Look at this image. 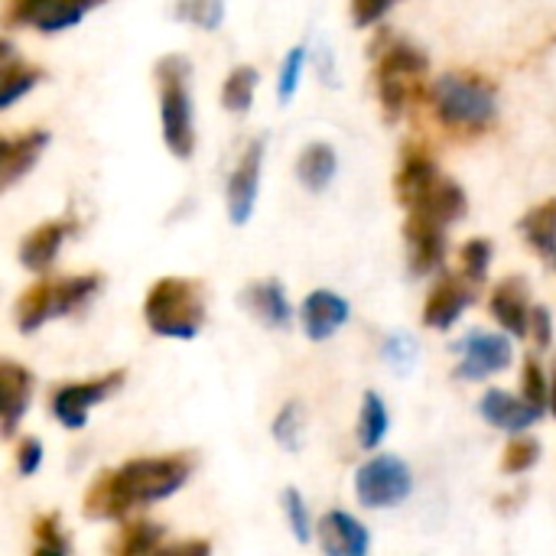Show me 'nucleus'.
<instances>
[{
  "instance_id": "f257e3e1",
  "label": "nucleus",
  "mask_w": 556,
  "mask_h": 556,
  "mask_svg": "<svg viewBox=\"0 0 556 556\" xmlns=\"http://www.w3.org/2000/svg\"><path fill=\"white\" fill-rule=\"evenodd\" d=\"M195 469L189 453L143 456L117 469H104L85 492L81 511L88 521H124L134 508H147L160 498L176 495Z\"/></svg>"
},
{
  "instance_id": "f03ea898",
  "label": "nucleus",
  "mask_w": 556,
  "mask_h": 556,
  "mask_svg": "<svg viewBox=\"0 0 556 556\" xmlns=\"http://www.w3.org/2000/svg\"><path fill=\"white\" fill-rule=\"evenodd\" d=\"M397 202L407 208V222L450 228L466 215V192L459 182L443 176L433 156L424 147H407L401 156V169L394 176Z\"/></svg>"
},
{
  "instance_id": "7ed1b4c3",
  "label": "nucleus",
  "mask_w": 556,
  "mask_h": 556,
  "mask_svg": "<svg viewBox=\"0 0 556 556\" xmlns=\"http://www.w3.org/2000/svg\"><path fill=\"white\" fill-rule=\"evenodd\" d=\"M427 94L437 117L453 130H485L498 114L495 88L472 72H446L427 88Z\"/></svg>"
},
{
  "instance_id": "20e7f679",
  "label": "nucleus",
  "mask_w": 556,
  "mask_h": 556,
  "mask_svg": "<svg viewBox=\"0 0 556 556\" xmlns=\"http://www.w3.org/2000/svg\"><path fill=\"white\" fill-rule=\"evenodd\" d=\"M143 316L163 339H195L205 326V290L189 277H163L147 290Z\"/></svg>"
},
{
  "instance_id": "39448f33",
  "label": "nucleus",
  "mask_w": 556,
  "mask_h": 556,
  "mask_svg": "<svg viewBox=\"0 0 556 556\" xmlns=\"http://www.w3.org/2000/svg\"><path fill=\"white\" fill-rule=\"evenodd\" d=\"M427 68L430 62L417 46L404 39H384V49L378 52L375 62V85L388 121H397L407 111V104L420 94V81Z\"/></svg>"
},
{
  "instance_id": "423d86ee",
  "label": "nucleus",
  "mask_w": 556,
  "mask_h": 556,
  "mask_svg": "<svg viewBox=\"0 0 556 556\" xmlns=\"http://www.w3.org/2000/svg\"><path fill=\"white\" fill-rule=\"evenodd\" d=\"M160 81V124L163 140L173 156L189 160L195 150V124H192V98H189V62L182 55H166L156 62Z\"/></svg>"
},
{
  "instance_id": "0eeeda50",
  "label": "nucleus",
  "mask_w": 556,
  "mask_h": 556,
  "mask_svg": "<svg viewBox=\"0 0 556 556\" xmlns=\"http://www.w3.org/2000/svg\"><path fill=\"white\" fill-rule=\"evenodd\" d=\"M101 290V277L81 274V277H55V280H39L29 290L20 293L16 300V329L20 332H36L55 316H68L78 306H85L94 293Z\"/></svg>"
},
{
  "instance_id": "6e6552de",
  "label": "nucleus",
  "mask_w": 556,
  "mask_h": 556,
  "mask_svg": "<svg viewBox=\"0 0 556 556\" xmlns=\"http://www.w3.org/2000/svg\"><path fill=\"white\" fill-rule=\"evenodd\" d=\"M414 492V472L397 456H375L355 476V495L365 508H397Z\"/></svg>"
},
{
  "instance_id": "1a4fd4ad",
  "label": "nucleus",
  "mask_w": 556,
  "mask_h": 556,
  "mask_svg": "<svg viewBox=\"0 0 556 556\" xmlns=\"http://www.w3.org/2000/svg\"><path fill=\"white\" fill-rule=\"evenodd\" d=\"M124 375L127 371H108L101 378H91V381H75V384H62L55 394H52V417L65 427V430H81L91 407H98L101 401H108L121 384H124Z\"/></svg>"
},
{
  "instance_id": "9d476101",
  "label": "nucleus",
  "mask_w": 556,
  "mask_h": 556,
  "mask_svg": "<svg viewBox=\"0 0 556 556\" xmlns=\"http://www.w3.org/2000/svg\"><path fill=\"white\" fill-rule=\"evenodd\" d=\"M104 0H7V26H33L39 33H62L81 23Z\"/></svg>"
},
{
  "instance_id": "9b49d317",
  "label": "nucleus",
  "mask_w": 556,
  "mask_h": 556,
  "mask_svg": "<svg viewBox=\"0 0 556 556\" xmlns=\"http://www.w3.org/2000/svg\"><path fill=\"white\" fill-rule=\"evenodd\" d=\"M456 355H459L456 375L466 381H482L495 371H505L515 358L511 342L498 332H469L456 345Z\"/></svg>"
},
{
  "instance_id": "f8f14e48",
  "label": "nucleus",
  "mask_w": 556,
  "mask_h": 556,
  "mask_svg": "<svg viewBox=\"0 0 556 556\" xmlns=\"http://www.w3.org/2000/svg\"><path fill=\"white\" fill-rule=\"evenodd\" d=\"M261 163H264V140H251L235 173L228 176V189H225L231 225H248V218L254 215L257 189H261Z\"/></svg>"
},
{
  "instance_id": "ddd939ff",
  "label": "nucleus",
  "mask_w": 556,
  "mask_h": 556,
  "mask_svg": "<svg viewBox=\"0 0 556 556\" xmlns=\"http://www.w3.org/2000/svg\"><path fill=\"white\" fill-rule=\"evenodd\" d=\"M472 280H466L463 274L459 277H443L433 290H430V296H427V306H424V326L427 329H440V332H446V329H453L456 323H459V316L472 306Z\"/></svg>"
},
{
  "instance_id": "4468645a",
  "label": "nucleus",
  "mask_w": 556,
  "mask_h": 556,
  "mask_svg": "<svg viewBox=\"0 0 556 556\" xmlns=\"http://www.w3.org/2000/svg\"><path fill=\"white\" fill-rule=\"evenodd\" d=\"M349 313H352V306L345 296H339L332 290H313L300 306V323H303L306 339L326 342L349 323Z\"/></svg>"
},
{
  "instance_id": "2eb2a0df",
  "label": "nucleus",
  "mask_w": 556,
  "mask_h": 556,
  "mask_svg": "<svg viewBox=\"0 0 556 556\" xmlns=\"http://www.w3.org/2000/svg\"><path fill=\"white\" fill-rule=\"evenodd\" d=\"M479 414L485 424H492L505 433H525L528 427H534L544 417V410H538L525 394L515 397L508 391H489L479 401Z\"/></svg>"
},
{
  "instance_id": "dca6fc26",
  "label": "nucleus",
  "mask_w": 556,
  "mask_h": 556,
  "mask_svg": "<svg viewBox=\"0 0 556 556\" xmlns=\"http://www.w3.org/2000/svg\"><path fill=\"white\" fill-rule=\"evenodd\" d=\"M492 316L511 332V336H531V300H528V280L505 277L489 300Z\"/></svg>"
},
{
  "instance_id": "f3484780",
  "label": "nucleus",
  "mask_w": 556,
  "mask_h": 556,
  "mask_svg": "<svg viewBox=\"0 0 556 556\" xmlns=\"http://www.w3.org/2000/svg\"><path fill=\"white\" fill-rule=\"evenodd\" d=\"M49 143V134L46 130H23V134H7L3 137V160H0V186L3 189H13L39 160V153L46 150Z\"/></svg>"
},
{
  "instance_id": "a211bd4d",
  "label": "nucleus",
  "mask_w": 556,
  "mask_h": 556,
  "mask_svg": "<svg viewBox=\"0 0 556 556\" xmlns=\"http://www.w3.org/2000/svg\"><path fill=\"white\" fill-rule=\"evenodd\" d=\"M241 303L257 323H264L270 329H290L293 309H290V300H287V290L280 287V280H254V283H248L244 293H241Z\"/></svg>"
},
{
  "instance_id": "6ab92c4d",
  "label": "nucleus",
  "mask_w": 556,
  "mask_h": 556,
  "mask_svg": "<svg viewBox=\"0 0 556 556\" xmlns=\"http://www.w3.org/2000/svg\"><path fill=\"white\" fill-rule=\"evenodd\" d=\"M319 544L332 556H362L368 554L371 538L368 528L358 525L349 511H329L319 521Z\"/></svg>"
},
{
  "instance_id": "aec40b11",
  "label": "nucleus",
  "mask_w": 556,
  "mask_h": 556,
  "mask_svg": "<svg viewBox=\"0 0 556 556\" xmlns=\"http://www.w3.org/2000/svg\"><path fill=\"white\" fill-rule=\"evenodd\" d=\"M0 378H3V437L13 440V433H16L23 414L29 410V397H33L36 378H33L29 368L16 365V362H10V358L0 365Z\"/></svg>"
},
{
  "instance_id": "412c9836",
  "label": "nucleus",
  "mask_w": 556,
  "mask_h": 556,
  "mask_svg": "<svg viewBox=\"0 0 556 556\" xmlns=\"http://www.w3.org/2000/svg\"><path fill=\"white\" fill-rule=\"evenodd\" d=\"M72 231L68 222H42L39 228H33L23 244H20V264L33 274H46L52 267V261L59 257V248L65 241V235Z\"/></svg>"
},
{
  "instance_id": "4be33fe9",
  "label": "nucleus",
  "mask_w": 556,
  "mask_h": 556,
  "mask_svg": "<svg viewBox=\"0 0 556 556\" xmlns=\"http://www.w3.org/2000/svg\"><path fill=\"white\" fill-rule=\"evenodd\" d=\"M521 235L528 238V244L534 248V254L547 264L556 267V199H547L541 205H534L521 222H518Z\"/></svg>"
},
{
  "instance_id": "5701e85b",
  "label": "nucleus",
  "mask_w": 556,
  "mask_h": 556,
  "mask_svg": "<svg viewBox=\"0 0 556 556\" xmlns=\"http://www.w3.org/2000/svg\"><path fill=\"white\" fill-rule=\"evenodd\" d=\"M339 173V156L329 143H309L303 147L300 160H296V179L309 189V192H323L329 189V182Z\"/></svg>"
},
{
  "instance_id": "b1692460",
  "label": "nucleus",
  "mask_w": 556,
  "mask_h": 556,
  "mask_svg": "<svg viewBox=\"0 0 556 556\" xmlns=\"http://www.w3.org/2000/svg\"><path fill=\"white\" fill-rule=\"evenodd\" d=\"M39 81H42V68H36V65L16 59V55H13V46L3 42V88H0V104L10 108L16 98L29 94Z\"/></svg>"
},
{
  "instance_id": "393cba45",
  "label": "nucleus",
  "mask_w": 556,
  "mask_h": 556,
  "mask_svg": "<svg viewBox=\"0 0 556 556\" xmlns=\"http://www.w3.org/2000/svg\"><path fill=\"white\" fill-rule=\"evenodd\" d=\"M163 541V528L153 521H127L117 531V541L111 544V551L121 556H137V554H153L160 551Z\"/></svg>"
},
{
  "instance_id": "a878e982",
  "label": "nucleus",
  "mask_w": 556,
  "mask_h": 556,
  "mask_svg": "<svg viewBox=\"0 0 556 556\" xmlns=\"http://www.w3.org/2000/svg\"><path fill=\"white\" fill-rule=\"evenodd\" d=\"M388 427H391V417H388V407L381 401V394L368 391L362 397V417H358V443L365 450H375L381 446V440L388 437Z\"/></svg>"
},
{
  "instance_id": "bb28decb",
  "label": "nucleus",
  "mask_w": 556,
  "mask_h": 556,
  "mask_svg": "<svg viewBox=\"0 0 556 556\" xmlns=\"http://www.w3.org/2000/svg\"><path fill=\"white\" fill-rule=\"evenodd\" d=\"M257 78H261V75H257V68H251V65H238V68L225 78V85H222V108H225V111H231V114H244V111H251Z\"/></svg>"
},
{
  "instance_id": "cd10ccee",
  "label": "nucleus",
  "mask_w": 556,
  "mask_h": 556,
  "mask_svg": "<svg viewBox=\"0 0 556 556\" xmlns=\"http://www.w3.org/2000/svg\"><path fill=\"white\" fill-rule=\"evenodd\" d=\"M68 541L62 534L59 515H39L33 521V554L36 556H62L68 554Z\"/></svg>"
},
{
  "instance_id": "c85d7f7f",
  "label": "nucleus",
  "mask_w": 556,
  "mask_h": 556,
  "mask_svg": "<svg viewBox=\"0 0 556 556\" xmlns=\"http://www.w3.org/2000/svg\"><path fill=\"white\" fill-rule=\"evenodd\" d=\"M541 459V443L534 437H525V433H515V440L505 446V456H502V472L505 476H525L528 469H534Z\"/></svg>"
},
{
  "instance_id": "c756f323",
  "label": "nucleus",
  "mask_w": 556,
  "mask_h": 556,
  "mask_svg": "<svg viewBox=\"0 0 556 556\" xmlns=\"http://www.w3.org/2000/svg\"><path fill=\"white\" fill-rule=\"evenodd\" d=\"M176 16L199 26V29H218L225 20V0H176Z\"/></svg>"
},
{
  "instance_id": "7c9ffc66",
  "label": "nucleus",
  "mask_w": 556,
  "mask_h": 556,
  "mask_svg": "<svg viewBox=\"0 0 556 556\" xmlns=\"http://www.w3.org/2000/svg\"><path fill=\"white\" fill-rule=\"evenodd\" d=\"M274 440L287 450V453H300L303 450V407L296 401H290L277 420H274Z\"/></svg>"
},
{
  "instance_id": "2f4dec72",
  "label": "nucleus",
  "mask_w": 556,
  "mask_h": 556,
  "mask_svg": "<svg viewBox=\"0 0 556 556\" xmlns=\"http://www.w3.org/2000/svg\"><path fill=\"white\" fill-rule=\"evenodd\" d=\"M459 261H463V277L472 280V283L479 287V283L485 280V274H489V264H492V241H489V238H472V241H466Z\"/></svg>"
},
{
  "instance_id": "473e14b6",
  "label": "nucleus",
  "mask_w": 556,
  "mask_h": 556,
  "mask_svg": "<svg viewBox=\"0 0 556 556\" xmlns=\"http://www.w3.org/2000/svg\"><path fill=\"white\" fill-rule=\"evenodd\" d=\"M521 394H525L538 410H544V414H547V407H551V378H547V371L541 368V362H538V358H528V362H525Z\"/></svg>"
},
{
  "instance_id": "72a5a7b5",
  "label": "nucleus",
  "mask_w": 556,
  "mask_h": 556,
  "mask_svg": "<svg viewBox=\"0 0 556 556\" xmlns=\"http://www.w3.org/2000/svg\"><path fill=\"white\" fill-rule=\"evenodd\" d=\"M280 502H283V515H287V525H290L293 538L300 544H306L309 541V531H313V518H309V505H306L303 492L300 489H287L280 495Z\"/></svg>"
},
{
  "instance_id": "f704fd0d",
  "label": "nucleus",
  "mask_w": 556,
  "mask_h": 556,
  "mask_svg": "<svg viewBox=\"0 0 556 556\" xmlns=\"http://www.w3.org/2000/svg\"><path fill=\"white\" fill-rule=\"evenodd\" d=\"M303 65H306V46H293L283 59V68H280V81H277V101L287 104L293 101L296 88H300V75H303Z\"/></svg>"
},
{
  "instance_id": "c9c22d12",
  "label": "nucleus",
  "mask_w": 556,
  "mask_h": 556,
  "mask_svg": "<svg viewBox=\"0 0 556 556\" xmlns=\"http://www.w3.org/2000/svg\"><path fill=\"white\" fill-rule=\"evenodd\" d=\"M384 358L397 368V371H407L410 365H414V358H417V349H414V342L407 339V336H391L388 342H384Z\"/></svg>"
},
{
  "instance_id": "e433bc0d",
  "label": "nucleus",
  "mask_w": 556,
  "mask_h": 556,
  "mask_svg": "<svg viewBox=\"0 0 556 556\" xmlns=\"http://www.w3.org/2000/svg\"><path fill=\"white\" fill-rule=\"evenodd\" d=\"M39 466H42V443L36 437L20 440V446H16V469H20V476H36Z\"/></svg>"
},
{
  "instance_id": "4c0bfd02",
  "label": "nucleus",
  "mask_w": 556,
  "mask_h": 556,
  "mask_svg": "<svg viewBox=\"0 0 556 556\" xmlns=\"http://www.w3.org/2000/svg\"><path fill=\"white\" fill-rule=\"evenodd\" d=\"M397 0H352V20L355 26H375Z\"/></svg>"
},
{
  "instance_id": "58836bf2",
  "label": "nucleus",
  "mask_w": 556,
  "mask_h": 556,
  "mask_svg": "<svg viewBox=\"0 0 556 556\" xmlns=\"http://www.w3.org/2000/svg\"><path fill=\"white\" fill-rule=\"evenodd\" d=\"M531 339L538 349H551L554 342V323H551V309L547 306H534L531 309Z\"/></svg>"
},
{
  "instance_id": "ea45409f",
  "label": "nucleus",
  "mask_w": 556,
  "mask_h": 556,
  "mask_svg": "<svg viewBox=\"0 0 556 556\" xmlns=\"http://www.w3.org/2000/svg\"><path fill=\"white\" fill-rule=\"evenodd\" d=\"M169 554H208L212 547L205 544V541H186V544H173V547H166Z\"/></svg>"
},
{
  "instance_id": "a19ab883",
  "label": "nucleus",
  "mask_w": 556,
  "mask_h": 556,
  "mask_svg": "<svg viewBox=\"0 0 556 556\" xmlns=\"http://www.w3.org/2000/svg\"><path fill=\"white\" fill-rule=\"evenodd\" d=\"M551 414L556 417V368L554 375H551Z\"/></svg>"
}]
</instances>
